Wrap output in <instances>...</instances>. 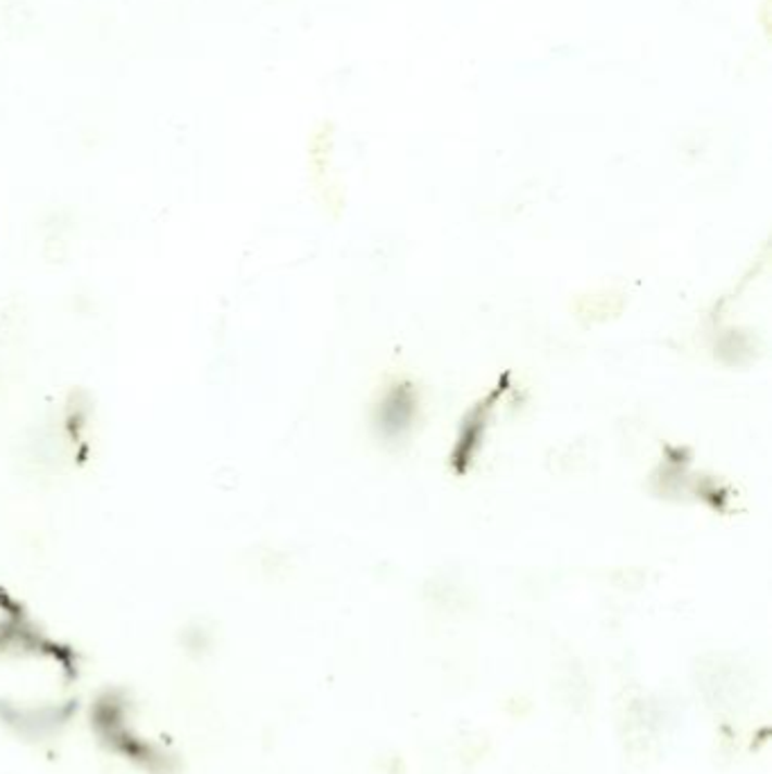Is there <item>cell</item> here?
Returning <instances> with one entry per match:
<instances>
[{"instance_id":"cell-1","label":"cell","mask_w":772,"mask_h":774,"mask_svg":"<svg viewBox=\"0 0 772 774\" xmlns=\"http://www.w3.org/2000/svg\"><path fill=\"white\" fill-rule=\"evenodd\" d=\"M410 417H412V399L408 397L406 390H401V392L393 395V401L383 408V424L381 426H385L390 430V435H395L408 426Z\"/></svg>"}]
</instances>
